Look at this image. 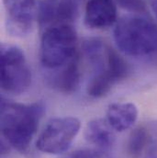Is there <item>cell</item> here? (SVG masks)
<instances>
[{
    "label": "cell",
    "instance_id": "obj_1",
    "mask_svg": "<svg viewBox=\"0 0 157 158\" xmlns=\"http://www.w3.org/2000/svg\"><path fill=\"white\" fill-rule=\"evenodd\" d=\"M44 113L42 102L21 104L1 98V132L11 147L25 153L35 136Z\"/></svg>",
    "mask_w": 157,
    "mask_h": 158
},
{
    "label": "cell",
    "instance_id": "obj_2",
    "mask_svg": "<svg viewBox=\"0 0 157 158\" xmlns=\"http://www.w3.org/2000/svg\"><path fill=\"white\" fill-rule=\"evenodd\" d=\"M114 40L119 51L126 55H151L157 52V25L143 17H123L115 26Z\"/></svg>",
    "mask_w": 157,
    "mask_h": 158
},
{
    "label": "cell",
    "instance_id": "obj_3",
    "mask_svg": "<svg viewBox=\"0 0 157 158\" xmlns=\"http://www.w3.org/2000/svg\"><path fill=\"white\" fill-rule=\"evenodd\" d=\"M77 34L72 24L52 26L43 31L39 59L46 69H59L77 54Z\"/></svg>",
    "mask_w": 157,
    "mask_h": 158
},
{
    "label": "cell",
    "instance_id": "obj_4",
    "mask_svg": "<svg viewBox=\"0 0 157 158\" xmlns=\"http://www.w3.org/2000/svg\"><path fill=\"white\" fill-rule=\"evenodd\" d=\"M31 71L24 52L10 44L1 46V87L4 91L20 95L31 85Z\"/></svg>",
    "mask_w": 157,
    "mask_h": 158
},
{
    "label": "cell",
    "instance_id": "obj_5",
    "mask_svg": "<svg viewBox=\"0 0 157 158\" xmlns=\"http://www.w3.org/2000/svg\"><path fill=\"white\" fill-rule=\"evenodd\" d=\"M81 128L78 118L62 117L51 119L37 141V148L49 155H60L69 149Z\"/></svg>",
    "mask_w": 157,
    "mask_h": 158
},
{
    "label": "cell",
    "instance_id": "obj_6",
    "mask_svg": "<svg viewBox=\"0 0 157 158\" xmlns=\"http://www.w3.org/2000/svg\"><path fill=\"white\" fill-rule=\"evenodd\" d=\"M129 66L118 52L109 47L105 66L90 80L87 85V94L95 98L105 97L118 81L126 78Z\"/></svg>",
    "mask_w": 157,
    "mask_h": 158
},
{
    "label": "cell",
    "instance_id": "obj_7",
    "mask_svg": "<svg viewBox=\"0 0 157 158\" xmlns=\"http://www.w3.org/2000/svg\"><path fill=\"white\" fill-rule=\"evenodd\" d=\"M6 10V28L11 36L28 35L33 26L36 0H3Z\"/></svg>",
    "mask_w": 157,
    "mask_h": 158
},
{
    "label": "cell",
    "instance_id": "obj_8",
    "mask_svg": "<svg viewBox=\"0 0 157 158\" xmlns=\"http://www.w3.org/2000/svg\"><path fill=\"white\" fill-rule=\"evenodd\" d=\"M77 13V0H42L37 15L39 28L45 31L52 26L72 24Z\"/></svg>",
    "mask_w": 157,
    "mask_h": 158
},
{
    "label": "cell",
    "instance_id": "obj_9",
    "mask_svg": "<svg viewBox=\"0 0 157 158\" xmlns=\"http://www.w3.org/2000/svg\"><path fill=\"white\" fill-rule=\"evenodd\" d=\"M115 0H87L85 9V24L93 30H103L117 22Z\"/></svg>",
    "mask_w": 157,
    "mask_h": 158
},
{
    "label": "cell",
    "instance_id": "obj_10",
    "mask_svg": "<svg viewBox=\"0 0 157 158\" xmlns=\"http://www.w3.org/2000/svg\"><path fill=\"white\" fill-rule=\"evenodd\" d=\"M115 130L107 119L97 118L87 123L85 131V137L87 142L96 145L102 151L109 150L116 140Z\"/></svg>",
    "mask_w": 157,
    "mask_h": 158
},
{
    "label": "cell",
    "instance_id": "obj_11",
    "mask_svg": "<svg viewBox=\"0 0 157 158\" xmlns=\"http://www.w3.org/2000/svg\"><path fill=\"white\" fill-rule=\"evenodd\" d=\"M63 69L50 79L51 85L64 94H72L77 90L81 81L78 55L68 64L62 66Z\"/></svg>",
    "mask_w": 157,
    "mask_h": 158
},
{
    "label": "cell",
    "instance_id": "obj_12",
    "mask_svg": "<svg viewBox=\"0 0 157 158\" xmlns=\"http://www.w3.org/2000/svg\"><path fill=\"white\" fill-rule=\"evenodd\" d=\"M138 118V109L130 102L114 103L109 106L107 120L116 131H125L130 129Z\"/></svg>",
    "mask_w": 157,
    "mask_h": 158
},
{
    "label": "cell",
    "instance_id": "obj_13",
    "mask_svg": "<svg viewBox=\"0 0 157 158\" xmlns=\"http://www.w3.org/2000/svg\"><path fill=\"white\" fill-rule=\"evenodd\" d=\"M150 138V131L148 126H140L134 129L128 140L127 150L130 156L137 158L144 154Z\"/></svg>",
    "mask_w": 157,
    "mask_h": 158
},
{
    "label": "cell",
    "instance_id": "obj_14",
    "mask_svg": "<svg viewBox=\"0 0 157 158\" xmlns=\"http://www.w3.org/2000/svg\"><path fill=\"white\" fill-rule=\"evenodd\" d=\"M150 138L147 147L144 151V158H157V122L148 125Z\"/></svg>",
    "mask_w": 157,
    "mask_h": 158
},
{
    "label": "cell",
    "instance_id": "obj_15",
    "mask_svg": "<svg viewBox=\"0 0 157 158\" xmlns=\"http://www.w3.org/2000/svg\"><path fill=\"white\" fill-rule=\"evenodd\" d=\"M116 4L120 7L138 14H144L147 10L144 0H115Z\"/></svg>",
    "mask_w": 157,
    "mask_h": 158
},
{
    "label": "cell",
    "instance_id": "obj_16",
    "mask_svg": "<svg viewBox=\"0 0 157 158\" xmlns=\"http://www.w3.org/2000/svg\"><path fill=\"white\" fill-rule=\"evenodd\" d=\"M105 151L100 149H78L67 154L62 158H103Z\"/></svg>",
    "mask_w": 157,
    "mask_h": 158
},
{
    "label": "cell",
    "instance_id": "obj_17",
    "mask_svg": "<svg viewBox=\"0 0 157 158\" xmlns=\"http://www.w3.org/2000/svg\"><path fill=\"white\" fill-rule=\"evenodd\" d=\"M151 6H152V7H153V9H154V11H155V13L157 17V0H152L151 1Z\"/></svg>",
    "mask_w": 157,
    "mask_h": 158
}]
</instances>
